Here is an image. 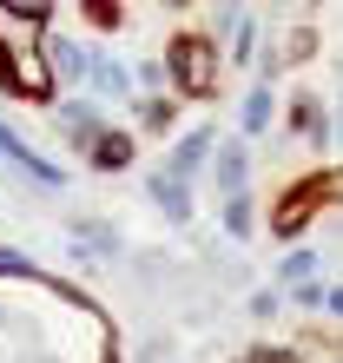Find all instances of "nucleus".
<instances>
[{
	"label": "nucleus",
	"instance_id": "nucleus-1",
	"mask_svg": "<svg viewBox=\"0 0 343 363\" xmlns=\"http://www.w3.org/2000/svg\"><path fill=\"white\" fill-rule=\"evenodd\" d=\"M330 199H337V191H330V172H324V179H304L297 191H284V205H277V218H271L277 238H304V225H310Z\"/></svg>",
	"mask_w": 343,
	"mask_h": 363
},
{
	"label": "nucleus",
	"instance_id": "nucleus-2",
	"mask_svg": "<svg viewBox=\"0 0 343 363\" xmlns=\"http://www.w3.org/2000/svg\"><path fill=\"white\" fill-rule=\"evenodd\" d=\"M172 79H179L185 93H211V86H218V73H211V47H205V40H172Z\"/></svg>",
	"mask_w": 343,
	"mask_h": 363
},
{
	"label": "nucleus",
	"instance_id": "nucleus-3",
	"mask_svg": "<svg viewBox=\"0 0 343 363\" xmlns=\"http://www.w3.org/2000/svg\"><path fill=\"white\" fill-rule=\"evenodd\" d=\"M291 125H297V133H304V139H324V106L297 93V99H291Z\"/></svg>",
	"mask_w": 343,
	"mask_h": 363
},
{
	"label": "nucleus",
	"instance_id": "nucleus-4",
	"mask_svg": "<svg viewBox=\"0 0 343 363\" xmlns=\"http://www.w3.org/2000/svg\"><path fill=\"white\" fill-rule=\"evenodd\" d=\"M244 113H251V119H244V125H251V133H257V125H271V93H264V86H257V93L244 99Z\"/></svg>",
	"mask_w": 343,
	"mask_h": 363
},
{
	"label": "nucleus",
	"instance_id": "nucleus-5",
	"mask_svg": "<svg viewBox=\"0 0 343 363\" xmlns=\"http://www.w3.org/2000/svg\"><path fill=\"white\" fill-rule=\"evenodd\" d=\"M330 311H337V317H343V291H330Z\"/></svg>",
	"mask_w": 343,
	"mask_h": 363
}]
</instances>
